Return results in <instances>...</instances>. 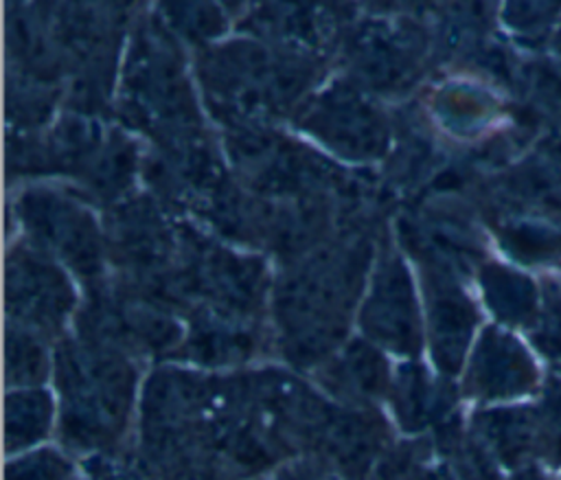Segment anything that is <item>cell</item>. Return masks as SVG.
<instances>
[{
  "label": "cell",
  "mask_w": 561,
  "mask_h": 480,
  "mask_svg": "<svg viewBox=\"0 0 561 480\" xmlns=\"http://www.w3.org/2000/svg\"><path fill=\"white\" fill-rule=\"evenodd\" d=\"M535 381V364L522 344L489 329L476 348L467 390L480 399H502L528 392Z\"/></svg>",
  "instance_id": "cell-1"
},
{
  "label": "cell",
  "mask_w": 561,
  "mask_h": 480,
  "mask_svg": "<svg viewBox=\"0 0 561 480\" xmlns=\"http://www.w3.org/2000/svg\"><path fill=\"white\" fill-rule=\"evenodd\" d=\"M476 432L480 441L508 467L526 462L539 452L537 410L530 408H500L476 416Z\"/></svg>",
  "instance_id": "cell-2"
},
{
  "label": "cell",
  "mask_w": 561,
  "mask_h": 480,
  "mask_svg": "<svg viewBox=\"0 0 561 480\" xmlns=\"http://www.w3.org/2000/svg\"><path fill=\"white\" fill-rule=\"evenodd\" d=\"M333 388L351 397H373L383 388L386 375L379 357L364 348H353L331 373Z\"/></svg>",
  "instance_id": "cell-3"
},
{
  "label": "cell",
  "mask_w": 561,
  "mask_h": 480,
  "mask_svg": "<svg viewBox=\"0 0 561 480\" xmlns=\"http://www.w3.org/2000/svg\"><path fill=\"white\" fill-rule=\"evenodd\" d=\"M48 414H50L48 397L42 392H26L9 399V412H7L9 445L22 447L39 438L46 430Z\"/></svg>",
  "instance_id": "cell-4"
},
{
  "label": "cell",
  "mask_w": 561,
  "mask_h": 480,
  "mask_svg": "<svg viewBox=\"0 0 561 480\" xmlns=\"http://www.w3.org/2000/svg\"><path fill=\"white\" fill-rule=\"evenodd\" d=\"M443 441L449 447L458 480H500L497 469L480 441L458 436L454 430H445Z\"/></svg>",
  "instance_id": "cell-5"
},
{
  "label": "cell",
  "mask_w": 561,
  "mask_h": 480,
  "mask_svg": "<svg viewBox=\"0 0 561 480\" xmlns=\"http://www.w3.org/2000/svg\"><path fill=\"white\" fill-rule=\"evenodd\" d=\"M539 454L550 465H561V377H550L537 408Z\"/></svg>",
  "instance_id": "cell-6"
},
{
  "label": "cell",
  "mask_w": 561,
  "mask_h": 480,
  "mask_svg": "<svg viewBox=\"0 0 561 480\" xmlns=\"http://www.w3.org/2000/svg\"><path fill=\"white\" fill-rule=\"evenodd\" d=\"M535 346L552 359H561V283H548L543 311L533 331Z\"/></svg>",
  "instance_id": "cell-7"
},
{
  "label": "cell",
  "mask_w": 561,
  "mask_h": 480,
  "mask_svg": "<svg viewBox=\"0 0 561 480\" xmlns=\"http://www.w3.org/2000/svg\"><path fill=\"white\" fill-rule=\"evenodd\" d=\"M68 467L55 454H37L26 458V462L15 465V471H9V480H66Z\"/></svg>",
  "instance_id": "cell-8"
},
{
  "label": "cell",
  "mask_w": 561,
  "mask_h": 480,
  "mask_svg": "<svg viewBox=\"0 0 561 480\" xmlns=\"http://www.w3.org/2000/svg\"><path fill=\"white\" fill-rule=\"evenodd\" d=\"M548 156L561 169V134L548 142Z\"/></svg>",
  "instance_id": "cell-9"
},
{
  "label": "cell",
  "mask_w": 561,
  "mask_h": 480,
  "mask_svg": "<svg viewBox=\"0 0 561 480\" xmlns=\"http://www.w3.org/2000/svg\"><path fill=\"white\" fill-rule=\"evenodd\" d=\"M412 480H451V478L440 469H432V471H423V473L414 476Z\"/></svg>",
  "instance_id": "cell-10"
},
{
  "label": "cell",
  "mask_w": 561,
  "mask_h": 480,
  "mask_svg": "<svg viewBox=\"0 0 561 480\" xmlns=\"http://www.w3.org/2000/svg\"><path fill=\"white\" fill-rule=\"evenodd\" d=\"M513 480H548L546 476H541L539 471H522L519 476H515Z\"/></svg>",
  "instance_id": "cell-11"
},
{
  "label": "cell",
  "mask_w": 561,
  "mask_h": 480,
  "mask_svg": "<svg viewBox=\"0 0 561 480\" xmlns=\"http://www.w3.org/2000/svg\"><path fill=\"white\" fill-rule=\"evenodd\" d=\"M283 480H309V478H307V476H300V473H298V476H287V478H283Z\"/></svg>",
  "instance_id": "cell-12"
}]
</instances>
